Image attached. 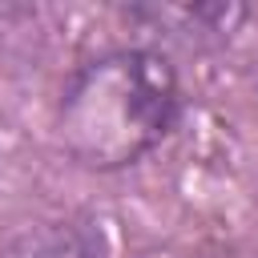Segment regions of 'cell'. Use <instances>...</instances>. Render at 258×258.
I'll return each instance as SVG.
<instances>
[{"mask_svg": "<svg viewBox=\"0 0 258 258\" xmlns=\"http://www.w3.org/2000/svg\"><path fill=\"white\" fill-rule=\"evenodd\" d=\"M181 85L153 48H113L85 60L56 109V137L85 169H125L173 129Z\"/></svg>", "mask_w": 258, "mask_h": 258, "instance_id": "6da1fadb", "label": "cell"}, {"mask_svg": "<svg viewBox=\"0 0 258 258\" xmlns=\"http://www.w3.org/2000/svg\"><path fill=\"white\" fill-rule=\"evenodd\" d=\"M0 258H105V242L89 222L48 218L16 230L0 246Z\"/></svg>", "mask_w": 258, "mask_h": 258, "instance_id": "7a4b0ae2", "label": "cell"}]
</instances>
